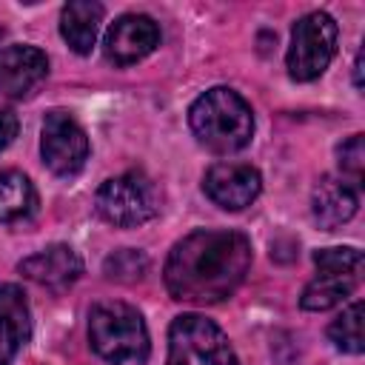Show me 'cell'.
I'll return each instance as SVG.
<instances>
[{
	"label": "cell",
	"mask_w": 365,
	"mask_h": 365,
	"mask_svg": "<svg viewBox=\"0 0 365 365\" xmlns=\"http://www.w3.org/2000/svg\"><path fill=\"white\" fill-rule=\"evenodd\" d=\"M251 268V242L240 231L200 228L174 242L163 279L174 299L214 305L228 299Z\"/></svg>",
	"instance_id": "6da1fadb"
},
{
	"label": "cell",
	"mask_w": 365,
	"mask_h": 365,
	"mask_svg": "<svg viewBox=\"0 0 365 365\" xmlns=\"http://www.w3.org/2000/svg\"><path fill=\"white\" fill-rule=\"evenodd\" d=\"M194 137L214 154H234L254 137V111L242 94L228 86L202 91L188 108Z\"/></svg>",
	"instance_id": "7a4b0ae2"
},
{
	"label": "cell",
	"mask_w": 365,
	"mask_h": 365,
	"mask_svg": "<svg viewBox=\"0 0 365 365\" xmlns=\"http://www.w3.org/2000/svg\"><path fill=\"white\" fill-rule=\"evenodd\" d=\"M88 342L94 354L108 365H125V362L143 365L151 354L143 314L120 299L97 302L88 311Z\"/></svg>",
	"instance_id": "3957f363"
},
{
	"label": "cell",
	"mask_w": 365,
	"mask_h": 365,
	"mask_svg": "<svg viewBox=\"0 0 365 365\" xmlns=\"http://www.w3.org/2000/svg\"><path fill=\"white\" fill-rule=\"evenodd\" d=\"M160 188L143 171H125L97 188L94 208L114 228H134L160 214Z\"/></svg>",
	"instance_id": "277c9868"
},
{
	"label": "cell",
	"mask_w": 365,
	"mask_h": 365,
	"mask_svg": "<svg viewBox=\"0 0 365 365\" xmlns=\"http://www.w3.org/2000/svg\"><path fill=\"white\" fill-rule=\"evenodd\" d=\"M165 365H240L222 328L202 314H180L168 328Z\"/></svg>",
	"instance_id": "5b68a950"
},
{
	"label": "cell",
	"mask_w": 365,
	"mask_h": 365,
	"mask_svg": "<svg viewBox=\"0 0 365 365\" xmlns=\"http://www.w3.org/2000/svg\"><path fill=\"white\" fill-rule=\"evenodd\" d=\"M336 37H339V29L331 14L311 11L299 17L291 29V46L285 54L291 80L297 83L317 80L336 54Z\"/></svg>",
	"instance_id": "8992f818"
},
{
	"label": "cell",
	"mask_w": 365,
	"mask_h": 365,
	"mask_svg": "<svg viewBox=\"0 0 365 365\" xmlns=\"http://www.w3.org/2000/svg\"><path fill=\"white\" fill-rule=\"evenodd\" d=\"M40 154L51 174L74 177L88 160V137L68 111H48L40 131Z\"/></svg>",
	"instance_id": "52a82bcc"
},
{
	"label": "cell",
	"mask_w": 365,
	"mask_h": 365,
	"mask_svg": "<svg viewBox=\"0 0 365 365\" xmlns=\"http://www.w3.org/2000/svg\"><path fill=\"white\" fill-rule=\"evenodd\" d=\"M160 46V26L148 14H123L117 17L103 40V54L108 63L125 68L148 57Z\"/></svg>",
	"instance_id": "ba28073f"
},
{
	"label": "cell",
	"mask_w": 365,
	"mask_h": 365,
	"mask_svg": "<svg viewBox=\"0 0 365 365\" xmlns=\"http://www.w3.org/2000/svg\"><path fill=\"white\" fill-rule=\"evenodd\" d=\"M202 191L214 205L225 211H242L259 197L262 177L248 163H217L205 171Z\"/></svg>",
	"instance_id": "9c48e42d"
},
{
	"label": "cell",
	"mask_w": 365,
	"mask_h": 365,
	"mask_svg": "<svg viewBox=\"0 0 365 365\" xmlns=\"http://www.w3.org/2000/svg\"><path fill=\"white\" fill-rule=\"evenodd\" d=\"M48 74V57L37 46L11 43L0 48V94L9 100L31 97Z\"/></svg>",
	"instance_id": "30bf717a"
},
{
	"label": "cell",
	"mask_w": 365,
	"mask_h": 365,
	"mask_svg": "<svg viewBox=\"0 0 365 365\" xmlns=\"http://www.w3.org/2000/svg\"><path fill=\"white\" fill-rule=\"evenodd\" d=\"M17 268H20V274H23L26 279H31V282H37V285H43V288L60 294V291L71 288V285L80 279V274H83V259L77 257L74 248H68V245H63V242H54V245H48V248L34 251L31 257H26Z\"/></svg>",
	"instance_id": "8fae6325"
},
{
	"label": "cell",
	"mask_w": 365,
	"mask_h": 365,
	"mask_svg": "<svg viewBox=\"0 0 365 365\" xmlns=\"http://www.w3.org/2000/svg\"><path fill=\"white\" fill-rule=\"evenodd\" d=\"M31 336V314L29 299L20 285H0V365H11L20 348Z\"/></svg>",
	"instance_id": "7c38bea8"
},
{
	"label": "cell",
	"mask_w": 365,
	"mask_h": 365,
	"mask_svg": "<svg viewBox=\"0 0 365 365\" xmlns=\"http://www.w3.org/2000/svg\"><path fill=\"white\" fill-rule=\"evenodd\" d=\"M356 205H359V194L342 177L325 174V177L317 180V185L311 191V214L328 231H334L342 222H348L356 214Z\"/></svg>",
	"instance_id": "4fadbf2b"
},
{
	"label": "cell",
	"mask_w": 365,
	"mask_h": 365,
	"mask_svg": "<svg viewBox=\"0 0 365 365\" xmlns=\"http://www.w3.org/2000/svg\"><path fill=\"white\" fill-rule=\"evenodd\" d=\"M106 9L94 0H71L60 11V34L77 54H91Z\"/></svg>",
	"instance_id": "5bb4252c"
},
{
	"label": "cell",
	"mask_w": 365,
	"mask_h": 365,
	"mask_svg": "<svg viewBox=\"0 0 365 365\" xmlns=\"http://www.w3.org/2000/svg\"><path fill=\"white\" fill-rule=\"evenodd\" d=\"M40 208L37 188L17 168H0V225L29 222Z\"/></svg>",
	"instance_id": "9a60e30c"
},
{
	"label": "cell",
	"mask_w": 365,
	"mask_h": 365,
	"mask_svg": "<svg viewBox=\"0 0 365 365\" xmlns=\"http://www.w3.org/2000/svg\"><path fill=\"white\" fill-rule=\"evenodd\" d=\"M359 285V277L351 274H331V271H319L317 279H311L299 297V305L305 311H328L339 302H345L354 288Z\"/></svg>",
	"instance_id": "2e32d148"
},
{
	"label": "cell",
	"mask_w": 365,
	"mask_h": 365,
	"mask_svg": "<svg viewBox=\"0 0 365 365\" xmlns=\"http://www.w3.org/2000/svg\"><path fill=\"white\" fill-rule=\"evenodd\" d=\"M328 339L334 342L336 351L345 354H362V302H351L331 325H328Z\"/></svg>",
	"instance_id": "e0dca14e"
},
{
	"label": "cell",
	"mask_w": 365,
	"mask_h": 365,
	"mask_svg": "<svg viewBox=\"0 0 365 365\" xmlns=\"http://www.w3.org/2000/svg\"><path fill=\"white\" fill-rule=\"evenodd\" d=\"M314 265H317V271L362 277V251L359 248H351V245L319 248V251H314Z\"/></svg>",
	"instance_id": "ac0fdd59"
},
{
	"label": "cell",
	"mask_w": 365,
	"mask_h": 365,
	"mask_svg": "<svg viewBox=\"0 0 365 365\" xmlns=\"http://www.w3.org/2000/svg\"><path fill=\"white\" fill-rule=\"evenodd\" d=\"M103 271H106L108 279L134 282L148 271V257L143 251H137V248H120L103 262Z\"/></svg>",
	"instance_id": "d6986e66"
},
{
	"label": "cell",
	"mask_w": 365,
	"mask_h": 365,
	"mask_svg": "<svg viewBox=\"0 0 365 365\" xmlns=\"http://www.w3.org/2000/svg\"><path fill=\"white\" fill-rule=\"evenodd\" d=\"M336 163L342 171V180H348L354 188L362 185V171H365V145L362 134H351L345 143L336 145Z\"/></svg>",
	"instance_id": "ffe728a7"
},
{
	"label": "cell",
	"mask_w": 365,
	"mask_h": 365,
	"mask_svg": "<svg viewBox=\"0 0 365 365\" xmlns=\"http://www.w3.org/2000/svg\"><path fill=\"white\" fill-rule=\"evenodd\" d=\"M17 137V117L6 108H0V151L11 145V140Z\"/></svg>",
	"instance_id": "44dd1931"
},
{
	"label": "cell",
	"mask_w": 365,
	"mask_h": 365,
	"mask_svg": "<svg viewBox=\"0 0 365 365\" xmlns=\"http://www.w3.org/2000/svg\"><path fill=\"white\" fill-rule=\"evenodd\" d=\"M354 86L362 88V51H359L356 60H354Z\"/></svg>",
	"instance_id": "7402d4cb"
},
{
	"label": "cell",
	"mask_w": 365,
	"mask_h": 365,
	"mask_svg": "<svg viewBox=\"0 0 365 365\" xmlns=\"http://www.w3.org/2000/svg\"><path fill=\"white\" fill-rule=\"evenodd\" d=\"M0 40H3V29H0Z\"/></svg>",
	"instance_id": "603a6c76"
}]
</instances>
